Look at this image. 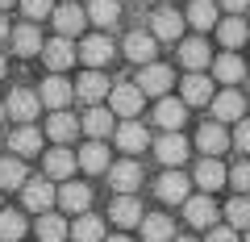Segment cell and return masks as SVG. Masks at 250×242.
Returning <instances> with one entry per match:
<instances>
[{"label": "cell", "instance_id": "cell-1", "mask_svg": "<svg viewBox=\"0 0 250 242\" xmlns=\"http://www.w3.org/2000/svg\"><path fill=\"white\" fill-rule=\"evenodd\" d=\"M142 100H146V96H142L138 84H113V88H108V113L134 121V117L142 113Z\"/></svg>", "mask_w": 250, "mask_h": 242}, {"label": "cell", "instance_id": "cell-2", "mask_svg": "<svg viewBox=\"0 0 250 242\" xmlns=\"http://www.w3.org/2000/svg\"><path fill=\"white\" fill-rule=\"evenodd\" d=\"M113 54H117V46L108 42L104 34H88V38L80 42V50H75V59H83V63H88V71H100Z\"/></svg>", "mask_w": 250, "mask_h": 242}, {"label": "cell", "instance_id": "cell-3", "mask_svg": "<svg viewBox=\"0 0 250 242\" xmlns=\"http://www.w3.org/2000/svg\"><path fill=\"white\" fill-rule=\"evenodd\" d=\"M54 197H59V188H54L50 179H25L21 184V200H25L29 213H50Z\"/></svg>", "mask_w": 250, "mask_h": 242}, {"label": "cell", "instance_id": "cell-4", "mask_svg": "<svg viewBox=\"0 0 250 242\" xmlns=\"http://www.w3.org/2000/svg\"><path fill=\"white\" fill-rule=\"evenodd\" d=\"M184 13H175V9H159L150 17V38L154 42H179L184 38Z\"/></svg>", "mask_w": 250, "mask_h": 242}, {"label": "cell", "instance_id": "cell-5", "mask_svg": "<svg viewBox=\"0 0 250 242\" xmlns=\"http://www.w3.org/2000/svg\"><path fill=\"white\" fill-rule=\"evenodd\" d=\"M171 84H175V75H171V67H163V63H146L142 75H138V88H142V96H154V100L167 96Z\"/></svg>", "mask_w": 250, "mask_h": 242}, {"label": "cell", "instance_id": "cell-6", "mask_svg": "<svg viewBox=\"0 0 250 242\" xmlns=\"http://www.w3.org/2000/svg\"><path fill=\"white\" fill-rule=\"evenodd\" d=\"M42 59H46V67H50V75H62L67 67L75 63V46H71V38H59V34H54L50 42H42Z\"/></svg>", "mask_w": 250, "mask_h": 242}, {"label": "cell", "instance_id": "cell-7", "mask_svg": "<svg viewBox=\"0 0 250 242\" xmlns=\"http://www.w3.org/2000/svg\"><path fill=\"white\" fill-rule=\"evenodd\" d=\"M108 184L117 188V197H134V188L142 184V167L134 159H121V163H108Z\"/></svg>", "mask_w": 250, "mask_h": 242}, {"label": "cell", "instance_id": "cell-8", "mask_svg": "<svg viewBox=\"0 0 250 242\" xmlns=\"http://www.w3.org/2000/svg\"><path fill=\"white\" fill-rule=\"evenodd\" d=\"M184 217L192 230H213L217 225V200L213 197H188L184 200Z\"/></svg>", "mask_w": 250, "mask_h": 242}, {"label": "cell", "instance_id": "cell-9", "mask_svg": "<svg viewBox=\"0 0 250 242\" xmlns=\"http://www.w3.org/2000/svg\"><path fill=\"white\" fill-rule=\"evenodd\" d=\"M208 105H213V117L221 121V126H225V121H242V117H246V96H242V92H233V88L217 92Z\"/></svg>", "mask_w": 250, "mask_h": 242}, {"label": "cell", "instance_id": "cell-10", "mask_svg": "<svg viewBox=\"0 0 250 242\" xmlns=\"http://www.w3.org/2000/svg\"><path fill=\"white\" fill-rule=\"evenodd\" d=\"M38 109H42L38 92H29V88H13V96H9V105H4V113H9L13 121H21V126H29V121L38 117Z\"/></svg>", "mask_w": 250, "mask_h": 242}, {"label": "cell", "instance_id": "cell-11", "mask_svg": "<svg viewBox=\"0 0 250 242\" xmlns=\"http://www.w3.org/2000/svg\"><path fill=\"white\" fill-rule=\"evenodd\" d=\"M113 134H117V146H121V154H142L146 146H150V134H146L142 121H121Z\"/></svg>", "mask_w": 250, "mask_h": 242}, {"label": "cell", "instance_id": "cell-12", "mask_svg": "<svg viewBox=\"0 0 250 242\" xmlns=\"http://www.w3.org/2000/svg\"><path fill=\"white\" fill-rule=\"evenodd\" d=\"M188 188H192V184H188V176L179 167H171V171H163L159 176V200H167V205H184L188 200Z\"/></svg>", "mask_w": 250, "mask_h": 242}, {"label": "cell", "instance_id": "cell-13", "mask_svg": "<svg viewBox=\"0 0 250 242\" xmlns=\"http://www.w3.org/2000/svg\"><path fill=\"white\" fill-rule=\"evenodd\" d=\"M54 205L62 209V213H88V205H92V188L88 184H62L59 188V197H54Z\"/></svg>", "mask_w": 250, "mask_h": 242}, {"label": "cell", "instance_id": "cell-14", "mask_svg": "<svg viewBox=\"0 0 250 242\" xmlns=\"http://www.w3.org/2000/svg\"><path fill=\"white\" fill-rule=\"evenodd\" d=\"M50 21H54V34L59 38H75L83 25H88V17H83L80 4H59V9L50 13Z\"/></svg>", "mask_w": 250, "mask_h": 242}, {"label": "cell", "instance_id": "cell-15", "mask_svg": "<svg viewBox=\"0 0 250 242\" xmlns=\"http://www.w3.org/2000/svg\"><path fill=\"white\" fill-rule=\"evenodd\" d=\"M38 100H42V105H50L54 113H59V109H67V105L75 100V84H67L62 75H50V80L42 84V92H38Z\"/></svg>", "mask_w": 250, "mask_h": 242}, {"label": "cell", "instance_id": "cell-16", "mask_svg": "<svg viewBox=\"0 0 250 242\" xmlns=\"http://www.w3.org/2000/svg\"><path fill=\"white\" fill-rule=\"evenodd\" d=\"M154 154H159V163H167V167H179V163L188 159V138L179 134H159V142H154Z\"/></svg>", "mask_w": 250, "mask_h": 242}, {"label": "cell", "instance_id": "cell-17", "mask_svg": "<svg viewBox=\"0 0 250 242\" xmlns=\"http://www.w3.org/2000/svg\"><path fill=\"white\" fill-rule=\"evenodd\" d=\"M113 121L117 117L108 113V109H100V105H88V113H83V121H80V130L92 138V142H100L104 134H113Z\"/></svg>", "mask_w": 250, "mask_h": 242}, {"label": "cell", "instance_id": "cell-18", "mask_svg": "<svg viewBox=\"0 0 250 242\" xmlns=\"http://www.w3.org/2000/svg\"><path fill=\"white\" fill-rule=\"evenodd\" d=\"M184 117H188V105L184 100H171V96H159V105H154V121H159L167 134H175L179 126H184Z\"/></svg>", "mask_w": 250, "mask_h": 242}, {"label": "cell", "instance_id": "cell-19", "mask_svg": "<svg viewBox=\"0 0 250 242\" xmlns=\"http://www.w3.org/2000/svg\"><path fill=\"white\" fill-rule=\"evenodd\" d=\"M108 88H113V84H108L100 71H83L80 84H75V96H80L83 105H100V100L108 96Z\"/></svg>", "mask_w": 250, "mask_h": 242}, {"label": "cell", "instance_id": "cell-20", "mask_svg": "<svg viewBox=\"0 0 250 242\" xmlns=\"http://www.w3.org/2000/svg\"><path fill=\"white\" fill-rule=\"evenodd\" d=\"M142 238L146 242H171L175 238V221H171L167 213H142Z\"/></svg>", "mask_w": 250, "mask_h": 242}, {"label": "cell", "instance_id": "cell-21", "mask_svg": "<svg viewBox=\"0 0 250 242\" xmlns=\"http://www.w3.org/2000/svg\"><path fill=\"white\" fill-rule=\"evenodd\" d=\"M196 146L208 154V159H217V154H221L225 146H229V134H225V126H221V121H208V126H200Z\"/></svg>", "mask_w": 250, "mask_h": 242}, {"label": "cell", "instance_id": "cell-22", "mask_svg": "<svg viewBox=\"0 0 250 242\" xmlns=\"http://www.w3.org/2000/svg\"><path fill=\"white\" fill-rule=\"evenodd\" d=\"M46 134L54 138V146H67L75 134H80V121H75L67 109H59V113H50V121H46Z\"/></svg>", "mask_w": 250, "mask_h": 242}, {"label": "cell", "instance_id": "cell-23", "mask_svg": "<svg viewBox=\"0 0 250 242\" xmlns=\"http://www.w3.org/2000/svg\"><path fill=\"white\" fill-rule=\"evenodd\" d=\"M179 88H184V105H208L213 100V80L200 71H188V80Z\"/></svg>", "mask_w": 250, "mask_h": 242}, {"label": "cell", "instance_id": "cell-24", "mask_svg": "<svg viewBox=\"0 0 250 242\" xmlns=\"http://www.w3.org/2000/svg\"><path fill=\"white\" fill-rule=\"evenodd\" d=\"M108 221L121 225V230H134V225L142 221V205H138L134 197H117L113 209H108Z\"/></svg>", "mask_w": 250, "mask_h": 242}, {"label": "cell", "instance_id": "cell-25", "mask_svg": "<svg viewBox=\"0 0 250 242\" xmlns=\"http://www.w3.org/2000/svg\"><path fill=\"white\" fill-rule=\"evenodd\" d=\"M179 63H184L188 71H205V67L213 63V54H208V46L200 42V38H188V42H179Z\"/></svg>", "mask_w": 250, "mask_h": 242}, {"label": "cell", "instance_id": "cell-26", "mask_svg": "<svg viewBox=\"0 0 250 242\" xmlns=\"http://www.w3.org/2000/svg\"><path fill=\"white\" fill-rule=\"evenodd\" d=\"M246 34H250V25L242 17H233V13H225V21H217V38H221L225 50H238L246 42Z\"/></svg>", "mask_w": 250, "mask_h": 242}, {"label": "cell", "instance_id": "cell-27", "mask_svg": "<svg viewBox=\"0 0 250 242\" xmlns=\"http://www.w3.org/2000/svg\"><path fill=\"white\" fill-rule=\"evenodd\" d=\"M108 151H104V142H88L80 154H75V167H83L88 176H100V171H108Z\"/></svg>", "mask_w": 250, "mask_h": 242}, {"label": "cell", "instance_id": "cell-28", "mask_svg": "<svg viewBox=\"0 0 250 242\" xmlns=\"http://www.w3.org/2000/svg\"><path fill=\"white\" fill-rule=\"evenodd\" d=\"M154 50H159V46H154V38L150 34H125V59H129V63H154Z\"/></svg>", "mask_w": 250, "mask_h": 242}, {"label": "cell", "instance_id": "cell-29", "mask_svg": "<svg viewBox=\"0 0 250 242\" xmlns=\"http://www.w3.org/2000/svg\"><path fill=\"white\" fill-rule=\"evenodd\" d=\"M188 25L192 29H213L217 21H221V9H217L213 0H192V4H188Z\"/></svg>", "mask_w": 250, "mask_h": 242}, {"label": "cell", "instance_id": "cell-30", "mask_svg": "<svg viewBox=\"0 0 250 242\" xmlns=\"http://www.w3.org/2000/svg\"><path fill=\"white\" fill-rule=\"evenodd\" d=\"M225 176H229V171H225V163H221V159H208V154H205V159L196 163V184H200L205 192L221 188V184H225Z\"/></svg>", "mask_w": 250, "mask_h": 242}, {"label": "cell", "instance_id": "cell-31", "mask_svg": "<svg viewBox=\"0 0 250 242\" xmlns=\"http://www.w3.org/2000/svg\"><path fill=\"white\" fill-rule=\"evenodd\" d=\"M9 42H13L17 54H42V34L34 29V21H21V25L9 34Z\"/></svg>", "mask_w": 250, "mask_h": 242}, {"label": "cell", "instance_id": "cell-32", "mask_svg": "<svg viewBox=\"0 0 250 242\" xmlns=\"http://www.w3.org/2000/svg\"><path fill=\"white\" fill-rule=\"evenodd\" d=\"M9 146H13V154H17V159H21V154L29 159V154L42 151V130H34V126H17V130H13V138H9Z\"/></svg>", "mask_w": 250, "mask_h": 242}, {"label": "cell", "instance_id": "cell-33", "mask_svg": "<svg viewBox=\"0 0 250 242\" xmlns=\"http://www.w3.org/2000/svg\"><path fill=\"white\" fill-rule=\"evenodd\" d=\"M67 238H75V242H104V221H100L96 213H80Z\"/></svg>", "mask_w": 250, "mask_h": 242}, {"label": "cell", "instance_id": "cell-34", "mask_svg": "<svg viewBox=\"0 0 250 242\" xmlns=\"http://www.w3.org/2000/svg\"><path fill=\"white\" fill-rule=\"evenodd\" d=\"M71 171H75V154L67 151V146L46 151V179H67Z\"/></svg>", "mask_w": 250, "mask_h": 242}, {"label": "cell", "instance_id": "cell-35", "mask_svg": "<svg viewBox=\"0 0 250 242\" xmlns=\"http://www.w3.org/2000/svg\"><path fill=\"white\" fill-rule=\"evenodd\" d=\"M83 17H88L92 25L108 29V25H117V17H121V4H117V0H92L88 9H83Z\"/></svg>", "mask_w": 250, "mask_h": 242}, {"label": "cell", "instance_id": "cell-36", "mask_svg": "<svg viewBox=\"0 0 250 242\" xmlns=\"http://www.w3.org/2000/svg\"><path fill=\"white\" fill-rule=\"evenodd\" d=\"M213 75H217L221 84H238L242 75H246V63H242L238 54L225 50V54H217V59H213Z\"/></svg>", "mask_w": 250, "mask_h": 242}, {"label": "cell", "instance_id": "cell-37", "mask_svg": "<svg viewBox=\"0 0 250 242\" xmlns=\"http://www.w3.org/2000/svg\"><path fill=\"white\" fill-rule=\"evenodd\" d=\"M67 234H71V225L62 221L59 213H38V238L42 242H62Z\"/></svg>", "mask_w": 250, "mask_h": 242}, {"label": "cell", "instance_id": "cell-38", "mask_svg": "<svg viewBox=\"0 0 250 242\" xmlns=\"http://www.w3.org/2000/svg\"><path fill=\"white\" fill-rule=\"evenodd\" d=\"M25 238V213L0 209V242H21Z\"/></svg>", "mask_w": 250, "mask_h": 242}, {"label": "cell", "instance_id": "cell-39", "mask_svg": "<svg viewBox=\"0 0 250 242\" xmlns=\"http://www.w3.org/2000/svg\"><path fill=\"white\" fill-rule=\"evenodd\" d=\"M21 184H25V163H21L17 154L0 159V192L4 188H21Z\"/></svg>", "mask_w": 250, "mask_h": 242}, {"label": "cell", "instance_id": "cell-40", "mask_svg": "<svg viewBox=\"0 0 250 242\" xmlns=\"http://www.w3.org/2000/svg\"><path fill=\"white\" fill-rule=\"evenodd\" d=\"M225 225H229V230H250V200L246 197H238V200L225 205Z\"/></svg>", "mask_w": 250, "mask_h": 242}, {"label": "cell", "instance_id": "cell-41", "mask_svg": "<svg viewBox=\"0 0 250 242\" xmlns=\"http://www.w3.org/2000/svg\"><path fill=\"white\" fill-rule=\"evenodd\" d=\"M21 13L25 21H46L54 13V0H21Z\"/></svg>", "mask_w": 250, "mask_h": 242}, {"label": "cell", "instance_id": "cell-42", "mask_svg": "<svg viewBox=\"0 0 250 242\" xmlns=\"http://www.w3.org/2000/svg\"><path fill=\"white\" fill-rule=\"evenodd\" d=\"M229 184H233V188L242 192V197L250 192V159H246V163H238V167L229 171Z\"/></svg>", "mask_w": 250, "mask_h": 242}, {"label": "cell", "instance_id": "cell-43", "mask_svg": "<svg viewBox=\"0 0 250 242\" xmlns=\"http://www.w3.org/2000/svg\"><path fill=\"white\" fill-rule=\"evenodd\" d=\"M229 142L238 146V151H246V154H250V117H242V121H238V130H233Z\"/></svg>", "mask_w": 250, "mask_h": 242}, {"label": "cell", "instance_id": "cell-44", "mask_svg": "<svg viewBox=\"0 0 250 242\" xmlns=\"http://www.w3.org/2000/svg\"><path fill=\"white\" fill-rule=\"evenodd\" d=\"M208 242H242V238H238V230H229V225H213V230H208Z\"/></svg>", "mask_w": 250, "mask_h": 242}, {"label": "cell", "instance_id": "cell-45", "mask_svg": "<svg viewBox=\"0 0 250 242\" xmlns=\"http://www.w3.org/2000/svg\"><path fill=\"white\" fill-rule=\"evenodd\" d=\"M221 9L225 13H242V9H250V0H221Z\"/></svg>", "mask_w": 250, "mask_h": 242}, {"label": "cell", "instance_id": "cell-46", "mask_svg": "<svg viewBox=\"0 0 250 242\" xmlns=\"http://www.w3.org/2000/svg\"><path fill=\"white\" fill-rule=\"evenodd\" d=\"M9 34H13V29H9V21L0 17V42H9Z\"/></svg>", "mask_w": 250, "mask_h": 242}, {"label": "cell", "instance_id": "cell-47", "mask_svg": "<svg viewBox=\"0 0 250 242\" xmlns=\"http://www.w3.org/2000/svg\"><path fill=\"white\" fill-rule=\"evenodd\" d=\"M104 242H129V234H104Z\"/></svg>", "mask_w": 250, "mask_h": 242}, {"label": "cell", "instance_id": "cell-48", "mask_svg": "<svg viewBox=\"0 0 250 242\" xmlns=\"http://www.w3.org/2000/svg\"><path fill=\"white\" fill-rule=\"evenodd\" d=\"M4 71H9V63H4V54H0V80H4Z\"/></svg>", "mask_w": 250, "mask_h": 242}, {"label": "cell", "instance_id": "cell-49", "mask_svg": "<svg viewBox=\"0 0 250 242\" xmlns=\"http://www.w3.org/2000/svg\"><path fill=\"white\" fill-rule=\"evenodd\" d=\"M171 242H196V238H184V234H175V238H171Z\"/></svg>", "mask_w": 250, "mask_h": 242}, {"label": "cell", "instance_id": "cell-50", "mask_svg": "<svg viewBox=\"0 0 250 242\" xmlns=\"http://www.w3.org/2000/svg\"><path fill=\"white\" fill-rule=\"evenodd\" d=\"M9 4H13V0H0V9H9Z\"/></svg>", "mask_w": 250, "mask_h": 242}, {"label": "cell", "instance_id": "cell-51", "mask_svg": "<svg viewBox=\"0 0 250 242\" xmlns=\"http://www.w3.org/2000/svg\"><path fill=\"white\" fill-rule=\"evenodd\" d=\"M0 121H4V105H0Z\"/></svg>", "mask_w": 250, "mask_h": 242}, {"label": "cell", "instance_id": "cell-52", "mask_svg": "<svg viewBox=\"0 0 250 242\" xmlns=\"http://www.w3.org/2000/svg\"><path fill=\"white\" fill-rule=\"evenodd\" d=\"M242 242H250V230H246V238H242Z\"/></svg>", "mask_w": 250, "mask_h": 242}]
</instances>
